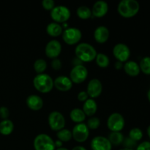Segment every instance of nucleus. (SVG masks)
Listing matches in <instances>:
<instances>
[{
    "mask_svg": "<svg viewBox=\"0 0 150 150\" xmlns=\"http://www.w3.org/2000/svg\"><path fill=\"white\" fill-rule=\"evenodd\" d=\"M76 58L83 62H89L95 59L97 52L95 47L88 42H81L75 48Z\"/></svg>",
    "mask_w": 150,
    "mask_h": 150,
    "instance_id": "f257e3e1",
    "label": "nucleus"
},
{
    "mask_svg": "<svg viewBox=\"0 0 150 150\" xmlns=\"http://www.w3.org/2000/svg\"><path fill=\"white\" fill-rule=\"evenodd\" d=\"M140 4L136 0H122L117 6V10L120 16L124 18H131L139 11Z\"/></svg>",
    "mask_w": 150,
    "mask_h": 150,
    "instance_id": "f03ea898",
    "label": "nucleus"
},
{
    "mask_svg": "<svg viewBox=\"0 0 150 150\" xmlns=\"http://www.w3.org/2000/svg\"><path fill=\"white\" fill-rule=\"evenodd\" d=\"M33 85L35 89L42 93H48L54 87V80L50 75L47 73H40L35 76Z\"/></svg>",
    "mask_w": 150,
    "mask_h": 150,
    "instance_id": "7ed1b4c3",
    "label": "nucleus"
},
{
    "mask_svg": "<svg viewBox=\"0 0 150 150\" xmlns=\"http://www.w3.org/2000/svg\"><path fill=\"white\" fill-rule=\"evenodd\" d=\"M35 150H55L54 141L46 133H40L35 136L33 142Z\"/></svg>",
    "mask_w": 150,
    "mask_h": 150,
    "instance_id": "20e7f679",
    "label": "nucleus"
},
{
    "mask_svg": "<svg viewBox=\"0 0 150 150\" xmlns=\"http://www.w3.org/2000/svg\"><path fill=\"white\" fill-rule=\"evenodd\" d=\"M51 17L54 22L57 23H65L70 17L71 12L70 10L65 5L55 6L51 10Z\"/></svg>",
    "mask_w": 150,
    "mask_h": 150,
    "instance_id": "39448f33",
    "label": "nucleus"
},
{
    "mask_svg": "<svg viewBox=\"0 0 150 150\" xmlns=\"http://www.w3.org/2000/svg\"><path fill=\"white\" fill-rule=\"evenodd\" d=\"M125 121L121 114L114 112L110 114L107 120V126L111 132H121L124 128Z\"/></svg>",
    "mask_w": 150,
    "mask_h": 150,
    "instance_id": "423d86ee",
    "label": "nucleus"
},
{
    "mask_svg": "<svg viewBox=\"0 0 150 150\" xmlns=\"http://www.w3.org/2000/svg\"><path fill=\"white\" fill-rule=\"evenodd\" d=\"M48 122L50 127L55 131H59L64 128L66 123L64 115L58 111H53L50 113L48 117Z\"/></svg>",
    "mask_w": 150,
    "mask_h": 150,
    "instance_id": "0eeeda50",
    "label": "nucleus"
},
{
    "mask_svg": "<svg viewBox=\"0 0 150 150\" xmlns=\"http://www.w3.org/2000/svg\"><path fill=\"white\" fill-rule=\"evenodd\" d=\"M62 39L68 45L78 43L82 38V32L77 27H67L62 32Z\"/></svg>",
    "mask_w": 150,
    "mask_h": 150,
    "instance_id": "6e6552de",
    "label": "nucleus"
},
{
    "mask_svg": "<svg viewBox=\"0 0 150 150\" xmlns=\"http://www.w3.org/2000/svg\"><path fill=\"white\" fill-rule=\"evenodd\" d=\"M72 136L79 143H83L87 140L89 136V129L86 123H77L72 130Z\"/></svg>",
    "mask_w": 150,
    "mask_h": 150,
    "instance_id": "1a4fd4ad",
    "label": "nucleus"
},
{
    "mask_svg": "<svg viewBox=\"0 0 150 150\" xmlns=\"http://www.w3.org/2000/svg\"><path fill=\"white\" fill-rule=\"evenodd\" d=\"M88 76V70L83 64L73 66L70 73V79L73 83H81L84 81Z\"/></svg>",
    "mask_w": 150,
    "mask_h": 150,
    "instance_id": "9d476101",
    "label": "nucleus"
},
{
    "mask_svg": "<svg viewBox=\"0 0 150 150\" xmlns=\"http://www.w3.org/2000/svg\"><path fill=\"white\" fill-rule=\"evenodd\" d=\"M113 54L114 57L121 62L128 61V59L130 57V50L128 45L125 43L119 42L116 44L113 48Z\"/></svg>",
    "mask_w": 150,
    "mask_h": 150,
    "instance_id": "9b49d317",
    "label": "nucleus"
},
{
    "mask_svg": "<svg viewBox=\"0 0 150 150\" xmlns=\"http://www.w3.org/2000/svg\"><path fill=\"white\" fill-rule=\"evenodd\" d=\"M62 52V44L57 40H51L47 42L45 53L48 58L55 59L59 56Z\"/></svg>",
    "mask_w": 150,
    "mask_h": 150,
    "instance_id": "f8f14e48",
    "label": "nucleus"
},
{
    "mask_svg": "<svg viewBox=\"0 0 150 150\" xmlns=\"http://www.w3.org/2000/svg\"><path fill=\"white\" fill-rule=\"evenodd\" d=\"M91 148L92 150H111L112 145L108 138L102 136L94 137L91 141Z\"/></svg>",
    "mask_w": 150,
    "mask_h": 150,
    "instance_id": "ddd939ff",
    "label": "nucleus"
},
{
    "mask_svg": "<svg viewBox=\"0 0 150 150\" xmlns=\"http://www.w3.org/2000/svg\"><path fill=\"white\" fill-rule=\"evenodd\" d=\"M103 91V84L98 79H92L88 82L86 92L90 98H98L100 95Z\"/></svg>",
    "mask_w": 150,
    "mask_h": 150,
    "instance_id": "4468645a",
    "label": "nucleus"
},
{
    "mask_svg": "<svg viewBox=\"0 0 150 150\" xmlns=\"http://www.w3.org/2000/svg\"><path fill=\"white\" fill-rule=\"evenodd\" d=\"M73 83L67 76H59L54 80V86L58 90L66 92L73 87Z\"/></svg>",
    "mask_w": 150,
    "mask_h": 150,
    "instance_id": "2eb2a0df",
    "label": "nucleus"
},
{
    "mask_svg": "<svg viewBox=\"0 0 150 150\" xmlns=\"http://www.w3.org/2000/svg\"><path fill=\"white\" fill-rule=\"evenodd\" d=\"M108 10V4L104 0H98L94 3L92 8V13L97 18H101L105 16Z\"/></svg>",
    "mask_w": 150,
    "mask_h": 150,
    "instance_id": "dca6fc26",
    "label": "nucleus"
},
{
    "mask_svg": "<svg viewBox=\"0 0 150 150\" xmlns=\"http://www.w3.org/2000/svg\"><path fill=\"white\" fill-rule=\"evenodd\" d=\"M110 36L109 29L105 26H98L94 31V38L99 43H104L108 40Z\"/></svg>",
    "mask_w": 150,
    "mask_h": 150,
    "instance_id": "f3484780",
    "label": "nucleus"
},
{
    "mask_svg": "<svg viewBox=\"0 0 150 150\" xmlns=\"http://www.w3.org/2000/svg\"><path fill=\"white\" fill-rule=\"evenodd\" d=\"M26 105L33 111H39L43 106V100L38 95H30L26 99Z\"/></svg>",
    "mask_w": 150,
    "mask_h": 150,
    "instance_id": "a211bd4d",
    "label": "nucleus"
},
{
    "mask_svg": "<svg viewBox=\"0 0 150 150\" xmlns=\"http://www.w3.org/2000/svg\"><path fill=\"white\" fill-rule=\"evenodd\" d=\"M82 110L86 116L93 117L98 110V103L93 98H88L85 102H83Z\"/></svg>",
    "mask_w": 150,
    "mask_h": 150,
    "instance_id": "6ab92c4d",
    "label": "nucleus"
},
{
    "mask_svg": "<svg viewBox=\"0 0 150 150\" xmlns=\"http://www.w3.org/2000/svg\"><path fill=\"white\" fill-rule=\"evenodd\" d=\"M125 72L130 76H137L140 73V67L139 64L133 60H129L127 61L123 65Z\"/></svg>",
    "mask_w": 150,
    "mask_h": 150,
    "instance_id": "aec40b11",
    "label": "nucleus"
},
{
    "mask_svg": "<svg viewBox=\"0 0 150 150\" xmlns=\"http://www.w3.org/2000/svg\"><path fill=\"white\" fill-rule=\"evenodd\" d=\"M46 32L51 37H58L63 32V27L60 23L57 22H51L46 26Z\"/></svg>",
    "mask_w": 150,
    "mask_h": 150,
    "instance_id": "412c9836",
    "label": "nucleus"
},
{
    "mask_svg": "<svg viewBox=\"0 0 150 150\" xmlns=\"http://www.w3.org/2000/svg\"><path fill=\"white\" fill-rule=\"evenodd\" d=\"M14 130V124L9 119L0 122V133L3 136H9Z\"/></svg>",
    "mask_w": 150,
    "mask_h": 150,
    "instance_id": "4be33fe9",
    "label": "nucleus"
},
{
    "mask_svg": "<svg viewBox=\"0 0 150 150\" xmlns=\"http://www.w3.org/2000/svg\"><path fill=\"white\" fill-rule=\"evenodd\" d=\"M86 114L83 111V110L79 108H75L71 110L70 112V117L74 122L77 123H81L83 122L85 120H86Z\"/></svg>",
    "mask_w": 150,
    "mask_h": 150,
    "instance_id": "5701e85b",
    "label": "nucleus"
},
{
    "mask_svg": "<svg viewBox=\"0 0 150 150\" xmlns=\"http://www.w3.org/2000/svg\"><path fill=\"white\" fill-rule=\"evenodd\" d=\"M108 139L109 140L111 145H118L121 144L124 141V136L121 132H111L108 135Z\"/></svg>",
    "mask_w": 150,
    "mask_h": 150,
    "instance_id": "b1692460",
    "label": "nucleus"
},
{
    "mask_svg": "<svg viewBox=\"0 0 150 150\" xmlns=\"http://www.w3.org/2000/svg\"><path fill=\"white\" fill-rule=\"evenodd\" d=\"M76 13L80 18L83 19V20L89 19L92 15V10L86 5L79 6L76 10Z\"/></svg>",
    "mask_w": 150,
    "mask_h": 150,
    "instance_id": "393cba45",
    "label": "nucleus"
},
{
    "mask_svg": "<svg viewBox=\"0 0 150 150\" xmlns=\"http://www.w3.org/2000/svg\"><path fill=\"white\" fill-rule=\"evenodd\" d=\"M95 61L97 64L100 67H107L110 64L109 57L103 53H98L95 57Z\"/></svg>",
    "mask_w": 150,
    "mask_h": 150,
    "instance_id": "a878e982",
    "label": "nucleus"
},
{
    "mask_svg": "<svg viewBox=\"0 0 150 150\" xmlns=\"http://www.w3.org/2000/svg\"><path fill=\"white\" fill-rule=\"evenodd\" d=\"M57 136L59 140H60L62 142H69L73 138V136H72V132L70 130L66 128H63L62 130L57 131Z\"/></svg>",
    "mask_w": 150,
    "mask_h": 150,
    "instance_id": "bb28decb",
    "label": "nucleus"
},
{
    "mask_svg": "<svg viewBox=\"0 0 150 150\" xmlns=\"http://www.w3.org/2000/svg\"><path fill=\"white\" fill-rule=\"evenodd\" d=\"M34 69L38 74L43 73L47 68V62L44 59H38L34 62Z\"/></svg>",
    "mask_w": 150,
    "mask_h": 150,
    "instance_id": "cd10ccee",
    "label": "nucleus"
},
{
    "mask_svg": "<svg viewBox=\"0 0 150 150\" xmlns=\"http://www.w3.org/2000/svg\"><path fill=\"white\" fill-rule=\"evenodd\" d=\"M140 70L146 75H150V57H144L139 63Z\"/></svg>",
    "mask_w": 150,
    "mask_h": 150,
    "instance_id": "c85d7f7f",
    "label": "nucleus"
},
{
    "mask_svg": "<svg viewBox=\"0 0 150 150\" xmlns=\"http://www.w3.org/2000/svg\"><path fill=\"white\" fill-rule=\"evenodd\" d=\"M129 138L135 142L140 141L143 138V132L139 127H133L129 132Z\"/></svg>",
    "mask_w": 150,
    "mask_h": 150,
    "instance_id": "c756f323",
    "label": "nucleus"
},
{
    "mask_svg": "<svg viewBox=\"0 0 150 150\" xmlns=\"http://www.w3.org/2000/svg\"><path fill=\"white\" fill-rule=\"evenodd\" d=\"M100 125V119L97 117H94V116L88 119L87 122H86V125H87L88 128L91 129V130H96L99 127Z\"/></svg>",
    "mask_w": 150,
    "mask_h": 150,
    "instance_id": "7c9ffc66",
    "label": "nucleus"
},
{
    "mask_svg": "<svg viewBox=\"0 0 150 150\" xmlns=\"http://www.w3.org/2000/svg\"><path fill=\"white\" fill-rule=\"evenodd\" d=\"M42 5L45 10H51L55 7V2L54 0H42Z\"/></svg>",
    "mask_w": 150,
    "mask_h": 150,
    "instance_id": "2f4dec72",
    "label": "nucleus"
},
{
    "mask_svg": "<svg viewBox=\"0 0 150 150\" xmlns=\"http://www.w3.org/2000/svg\"><path fill=\"white\" fill-rule=\"evenodd\" d=\"M123 144H124L125 148H127V149H133V147H134L136 145V142L132 140L130 138H126V139H124V141H123Z\"/></svg>",
    "mask_w": 150,
    "mask_h": 150,
    "instance_id": "473e14b6",
    "label": "nucleus"
},
{
    "mask_svg": "<svg viewBox=\"0 0 150 150\" xmlns=\"http://www.w3.org/2000/svg\"><path fill=\"white\" fill-rule=\"evenodd\" d=\"M9 116H10V111L8 108L6 106L0 107V118L2 120H7L8 119Z\"/></svg>",
    "mask_w": 150,
    "mask_h": 150,
    "instance_id": "72a5a7b5",
    "label": "nucleus"
},
{
    "mask_svg": "<svg viewBox=\"0 0 150 150\" xmlns=\"http://www.w3.org/2000/svg\"><path fill=\"white\" fill-rule=\"evenodd\" d=\"M51 64V67H52V68L54 69V70H59L62 68V62L58 58L53 59Z\"/></svg>",
    "mask_w": 150,
    "mask_h": 150,
    "instance_id": "f704fd0d",
    "label": "nucleus"
},
{
    "mask_svg": "<svg viewBox=\"0 0 150 150\" xmlns=\"http://www.w3.org/2000/svg\"><path fill=\"white\" fill-rule=\"evenodd\" d=\"M136 150H150V142H143L139 144L136 147Z\"/></svg>",
    "mask_w": 150,
    "mask_h": 150,
    "instance_id": "c9c22d12",
    "label": "nucleus"
},
{
    "mask_svg": "<svg viewBox=\"0 0 150 150\" xmlns=\"http://www.w3.org/2000/svg\"><path fill=\"white\" fill-rule=\"evenodd\" d=\"M77 98L79 101L85 102V101L89 98V95H88L86 91H81V92H79V94H78Z\"/></svg>",
    "mask_w": 150,
    "mask_h": 150,
    "instance_id": "e433bc0d",
    "label": "nucleus"
},
{
    "mask_svg": "<svg viewBox=\"0 0 150 150\" xmlns=\"http://www.w3.org/2000/svg\"><path fill=\"white\" fill-rule=\"evenodd\" d=\"M123 65H124V64H122V62H121L120 61H117L114 63V67H115L117 70H120V69L122 68Z\"/></svg>",
    "mask_w": 150,
    "mask_h": 150,
    "instance_id": "4c0bfd02",
    "label": "nucleus"
},
{
    "mask_svg": "<svg viewBox=\"0 0 150 150\" xmlns=\"http://www.w3.org/2000/svg\"><path fill=\"white\" fill-rule=\"evenodd\" d=\"M54 144H55V146H56V149L57 148H59V147H62V144H63V142H61L60 140H57L54 142Z\"/></svg>",
    "mask_w": 150,
    "mask_h": 150,
    "instance_id": "58836bf2",
    "label": "nucleus"
},
{
    "mask_svg": "<svg viewBox=\"0 0 150 150\" xmlns=\"http://www.w3.org/2000/svg\"><path fill=\"white\" fill-rule=\"evenodd\" d=\"M72 150H87L84 146H76L72 149Z\"/></svg>",
    "mask_w": 150,
    "mask_h": 150,
    "instance_id": "ea45409f",
    "label": "nucleus"
},
{
    "mask_svg": "<svg viewBox=\"0 0 150 150\" xmlns=\"http://www.w3.org/2000/svg\"><path fill=\"white\" fill-rule=\"evenodd\" d=\"M55 150H69L68 149H67V148L65 147H63V146H62V147H59V148H57Z\"/></svg>",
    "mask_w": 150,
    "mask_h": 150,
    "instance_id": "a19ab883",
    "label": "nucleus"
},
{
    "mask_svg": "<svg viewBox=\"0 0 150 150\" xmlns=\"http://www.w3.org/2000/svg\"><path fill=\"white\" fill-rule=\"evenodd\" d=\"M147 98H148V100H149V101L150 102V88H149V91H148V92H147Z\"/></svg>",
    "mask_w": 150,
    "mask_h": 150,
    "instance_id": "79ce46f5",
    "label": "nucleus"
},
{
    "mask_svg": "<svg viewBox=\"0 0 150 150\" xmlns=\"http://www.w3.org/2000/svg\"><path fill=\"white\" fill-rule=\"evenodd\" d=\"M147 134H148V136H149V137L150 139V125L149 126V127H148V128H147Z\"/></svg>",
    "mask_w": 150,
    "mask_h": 150,
    "instance_id": "37998d69",
    "label": "nucleus"
},
{
    "mask_svg": "<svg viewBox=\"0 0 150 150\" xmlns=\"http://www.w3.org/2000/svg\"><path fill=\"white\" fill-rule=\"evenodd\" d=\"M120 150H133V149H127V148H122V149H120Z\"/></svg>",
    "mask_w": 150,
    "mask_h": 150,
    "instance_id": "c03bdc74",
    "label": "nucleus"
}]
</instances>
